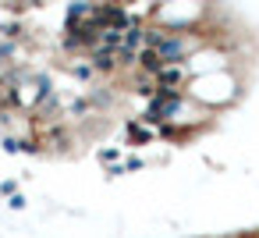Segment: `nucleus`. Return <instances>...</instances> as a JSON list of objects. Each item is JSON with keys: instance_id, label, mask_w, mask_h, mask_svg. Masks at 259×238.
<instances>
[{"instance_id": "obj_1", "label": "nucleus", "mask_w": 259, "mask_h": 238, "mask_svg": "<svg viewBox=\"0 0 259 238\" xmlns=\"http://www.w3.org/2000/svg\"><path fill=\"white\" fill-rule=\"evenodd\" d=\"M185 96H192L199 107L206 110H227L234 107L241 96H245V75L241 71H217V75H199V78H188V89Z\"/></svg>"}, {"instance_id": "obj_2", "label": "nucleus", "mask_w": 259, "mask_h": 238, "mask_svg": "<svg viewBox=\"0 0 259 238\" xmlns=\"http://www.w3.org/2000/svg\"><path fill=\"white\" fill-rule=\"evenodd\" d=\"M209 15H213V8H206V4H156L153 25H160L167 36H185V32L206 29Z\"/></svg>"}, {"instance_id": "obj_3", "label": "nucleus", "mask_w": 259, "mask_h": 238, "mask_svg": "<svg viewBox=\"0 0 259 238\" xmlns=\"http://www.w3.org/2000/svg\"><path fill=\"white\" fill-rule=\"evenodd\" d=\"M149 142H156V132L146 128L139 117H132V121L124 125V146H128V149H139V146H149Z\"/></svg>"}, {"instance_id": "obj_4", "label": "nucleus", "mask_w": 259, "mask_h": 238, "mask_svg": "<svg viewBox=\"0 0 259 238\" xmlns=\"http://www.w3.org/2000/svg\"><path fill=\"white\" fill-rule=\"evenodd\" d=\"M96 156H100V164H103V167L121 164V149H110V146H100V149H96Z\"/></svg>"}, {"instance_id": "obj_5", "label": "nucleus", "mask_w": 259, "mask_h": 238, "mask_svg": "<svg viewBox=\"0 0 259 238\" xmlns=\"http://www.w3.org/2000/svg\"><path fill=\"white\" fill-rule=\"evenodd\" d=\"M121 167H124V174H128V171H142V167H146V156H124Z\"/></svg>"}, {"instance_id": "obj_6", "label": "nucleus", "mask_w": 259, "mask_h": 238, "mask_svg": "<svg viewBox=\"0 0 259 238\" xmlns=\"http://www.w3.org/2000/svg\"><path fill=\"white\" fill-rule=\"evenodd\" d=\"M22 206H25V195L15 192V195H11V210H22Z\"/></svg>"}, {"instance_id": "obj_7", "label": "nucleus", "mask_w": 259, "mask_h": 238, "mask_svg": "<svg viewBox=\"0 0 259 238\" xmlns=\"http://www.w3.org/2000/svg\"><path fill=\"white\" fill-rule=\"evenodd\" d=\"M238 238H259V234H238Z\"/></svg>"}]
</instances>
